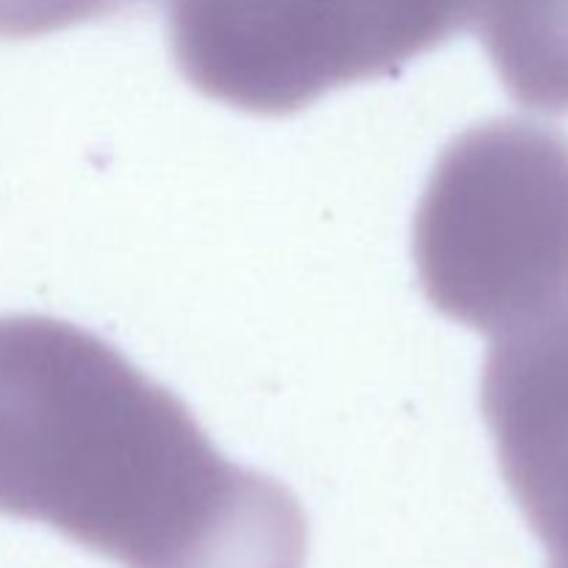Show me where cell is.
<instances>
[{"instance_id": "cell-3", "label": "cell", "mask_w": 568, "mask_h": 568, "mask_svg": "<svg viewBox=\"0 0 568 568\" xmlns=\"http://www.w3.org/2000/svg\"><path fill=\"white\" fill-rule=\"evenodd\" d=\"M170 50L205 98L286 116L399 70L366 0H164Z\"/></svg>"}, {"instance_id": "cell-5", "label": "cell", "mask_w": 568, "mask_h": 568, "mask_svg": "<svg viewBox=\"0 0 568 568\" xmlns=\"http://www.w3.org/2000/svg\"><path fill=\"white\" fill-rule=\"evenodd\" d=\"M475 33L516 103L568 114V0H488Z\"/></svg>"}, {"instance_id": "cell-1", "label": "cell", "mask_w": 568, "mask_h": 568, "mask_svg": "<svg viewBox=\"0 0 568 568\" xmlns=\"http://www.w3.org/2000/svg\"><path fill=\"white\" fill-rule=\"evenodd\" d=\"M0 514L122 568H305L308 519L114 344L0 316Z\"/></svg>"}, {"instance_id": "cell-6", "label": "cell", "mask_w": 568, "mask_h": 568, "mask_svg": "<svg viewBox=\"0 0 568 568\" xmlns=\"http://www.w3.org/2000/svg\"><path fill=\"white\" fill-rule=\"evenodd\" d=\"M397 67L475 31L488 0H366Z\"/></svg>"}, {"instance_id": "cell-2", "label": "cell", "mask_w": 568, "mask_h": 568, "mask_svg": "<svg viewBox=\"0 0 568 568\" xmlns=\"http://www.w3.org/2000/svg\"><path fill=\"white\" fill-rule=\"evenodd\" d=\"M427 300L503 336L568 303V136L499 116L447 144L414 222Z\"/></svg>"}, {"instance_id": "cell-7", "label": "cell", "mask_w": 568, "mask_h": 568, "mask_svg": "<svg viewBox=\"0 0 568 568\" xmlns=\"http://www.w3.org/2000/svg\"><path fill=\"white\" fill-rule=\"evenodd\" d=\"M159 0H0V39H31L81 22L142 14Z\"/></svg>"}, {"instance_id": "cell-4", "label": "cell", "mask_w": 568, "mask_h": 568, "mask_svg": "<svg viewBox=\"0 0 568 568\" xmlns=\"http://www.w3.org/2000/svg\"><path fill=\"white\" fill-rule=\"evenodd\" d=\"M480 405L516 505L568 564V303L497 336Z\"/></svg>"}]
</instances>
